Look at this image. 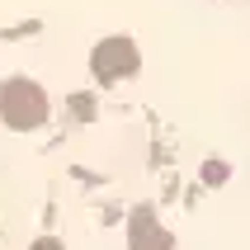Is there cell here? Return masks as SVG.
<instances>
[{"label": "cell", "mask_w": 250, "mask_h": 250, "mask_svg": "<svg viewBox=\"0 0 250 250\" xmlns=\"http://www.w3.org/2000/svg\"><path fill=\"white\" fill-rule=\"evenodd\" d=\"M137 66V47L127 38H109V42H99L95 47V71L99 76H123V71Z\"/></svg>", "instance_id": "cell-1"}, {"label": "cell", "mask_w": 250, "mask_h": 250, "mask_svg": "<svg viewBox=\"0 0 250 250\" xmlns=\"http://www.w3.org/2000/svg\"><path fill=\"white\" fill-rule=\"evenodd\" d=\"M5 109H10V118H38L42 99H38V90H33V85L14 81L10 90H5Z\"/></svg>", "instance_id": "cell-2"}]
</instances>
